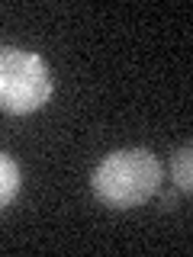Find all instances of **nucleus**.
Here are the masks:
<instances>
[{"instance_id": "nucleus-2", "label": "nucleus", "mask_w": 193, "mask_h": 257, "mask_svg": "<svg viewBox=\"0 0 193 257\" xmlns=\"http://www.w3.org/2000/svg\"><path fill=\"white\" fill-rule=\"evenodd\" d=\"M55 77L39 52L20 45H0V109L29 116L52 100Z\"/></svg>"}, {"instance_id": "nucleus-4", "label": "nucleus", "mask_w": 193, "mask_h": 257, "mask_svg": "<svg viewBox=\"0 0 193 257\" xmlns=\"http://www.w3.org/2000/svg\"><path fill=\"white\" fill-rule=\"evenodd\" d=\"M171 180H174L177 193L190 196V190H193V148L190 145L174 148V155H171Z\"/></svg>"}, {"instance_id": "nucleus-1", "label": "nucleus", "mask_w": 193, "mask_h": 257, "mask_svg": "<svg viewBox=\"0 0 193 257\" xmlns=\"http://www.w3.org/2000/svg\"><path fill=\"white\" fill-rule=\"evenodd\" d=\"M164 167L148 148H119L110 151L90 174V190L110 209L145 206L161 190Z\"/></svg>"}, {"instance_id": "nucleus-3", "label": "nucleus", "mask_w": 193, "mask_h": 257, "mask_svg": "<svg viewBox=\"0 0 193 257\" xmlns=\"http://www.w3.org/2000/svg\"><path fill=\"white\" fill-rule=\"evenodd\" d=\"M20 187H23L20 164H16V161L7 155V151H0V212H4V209L16 199Z\"/></svg>"}, {"instance_id": "nucleus-5", "label": "nucleus", "mask_w": 193, "mask_h": 257, "mask_svg": "<svg viewBox=\"0 0 193 257\" xmlns=\"http://www.w3.org/2000/svg\"><path fill=\"white\" fill-rule=\"evenodd\" d=\"M158 193H161V190H158ZM161 203H164V209H171V206L177 203V187L167 190V193H161Z\"/></svg>"}]
</instances>
